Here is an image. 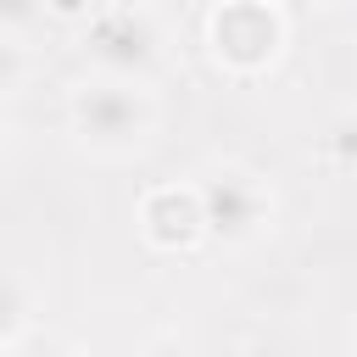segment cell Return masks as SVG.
Instances as JSON below:
<instances>
[{
    "mask_svg": "<svg viewBox=\"0 0 357 357\" xmlns=\"http://www.w3.org/2000/svg\"><path fill=\"white\" fill-rule=\"evenodd\" d=\"M201 206H206V234L223 245H251L273 223V195L245 167H212L201 178Z\"/></svg>",
    "mask_w": 357,
    "mask_h": 357,
    "instance_id": "obj_4",
    "label": "cell"
},
{
    "mask_svg": "<svg viewBox=\"0 0 357 357\" xmlns=\"http://www.w3.org/2000/svg\"><path fill=\"white\" fill-rule=\"evenodd\" d=\"M6 357H78L73 346H61V340H45V335H28V340H17V346H6Z\"/></svg>",
    "mask_w": 357,
    "mask_h": 357,
    "instance_id": "obj_8",
    "label": "cell"
},
{
    "mask_svg": "<svg viewBox=\"0 0 357 357\" xmlns=\"http://www.w3.org/2000/svg\"><path fill=\"white\" fill-rule=\"evenodd\" d=\"M17 340H28V301H22V284L11 279V290H6V346H17Z\"/></svg>",
    "mask_w": 357,
    "mask_h": 357,
    "instance_id": "obj_7",
    "label": "cell"
},
{
    "mask_svg": "<svg viewBox=\"0 0 357 357\" xmlns=\"http://www.w3.org/2000/svg\"><path fill=\"white\" fill-rule=\"evenodd\" d=\"M145 357H195V351H184V346H173V340H162V346H151Z\"/></svg>",
    "mask_w": 357,
    "mask_h": 357,
    "instance_id": "obj_9",
    "label": "cell"
},
{
    "mask_svg": "<svg viewBox=\"0 0 357 357\" xmlns=\"http://www.w3.org/2000/svg\"><path fill=\"white\" fill-rule=\"evenodd\" d=\"M206 45H212L218 67L257 78L284 50V6L279 0H223L206 17Z\"/></svg>",
    "mask_w": 357,
    "mask_h": 357,
    "instance_id": "obj_2",
    "label": "cell"
},
{
    "mask_svg": "<svg viewBox=\"0 0 357 357\" xmlns=\"http://www.w3.org/2000/svg\"><path fill=\"white\" fill-rule=\"evenodd\" d=\"M67 117H73L78 145L95 156H134L156 134V100L145 95V84L112 78V73L84 78L67 100Z\"/></svg>",
    "mask_w": 357,
    "mask_h": 357,
    "instance_id": "obj_1",
    "label": "cell"
},
{
    "mask_svg": "<svg viewBox=\"0 0 357 357\" xmlns=\"http://www.w3.org/2000/svg\"><path fill=\"white\" fill-rule=\"evenodd\" d=\"M279 6H324V0H279Z\"/></svg>",
    "mask_w": 357,
    "mask_h": 357,
    "instance_id": "obj_11",
    "label": "cell"
},
{
    "mask_svg": "<svg viewBox=\"0 0 357 357\" xmlns=\"http://www.w3.org/2000/svg\"><path fill=\"white\" fill-rule=\"evenodd\" d=\"M139 234L156 251H190L206 234V206L201 184H156L139 201Z\"/></svg>",
    "mask_w": 357,
    "mask_h": 357,
    "instance_id": "obj_5",
    "label": "cell"
},
{
    "mask_svg": "<svg viewBox=\"0 0 357 357\" xmlns=\"http://www.w3.org/2000/svg\"><path fill=\"white\" fill-rule=\"evenodd\" d=\"M84 50H89L95 73L145 84V78L162 67V28H156V17H151L145 6H106V11L89 17Z\"/></svg>",
    "mask_w": 357,
    "mask_h": 357,
    "instance_id": "obj_3",
    "label": "cell"
},
{
    "mask_svg": "<svg viewBox=\"0 0 357 357\" xmlns=\"http://www.w3.org/2000/svg\"><path fill=\"white\" fill-rule=\"evenodd\" d=\"M50 11H56V17H78V11H84V0H50Z\"/></svg>",
    "mask_w": 357,
    "mask_h": 357,
    "instance_id": "obj_10",
    "label": "cell"
},
{
    "mask_svg": "<svg viewBox=\"0 0 357 357\" xmlns=\"http://www.w3.org/2000/svg\"><path fill=\"white\" fill-rule=\"evenodd\" d=\"M45 11H50V0H0V28H6V39L22 45V33H28Z\"/></svg>",
    "mask_w": 357,
    "mask_h": 357,
    "instance_id": "obj_6",
    "label": "cell"
}]
</instances>
